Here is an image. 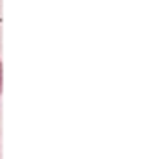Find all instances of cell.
<instances>
[{
    "label": "cell",
    "instance_id": "cell-1",
    "mask_svg": "<svg viewBox=\"0 0 154 159\" xmlns=\"http://www.w3.org/2000/svg\"><path fill=\"white\" fill-rule=\"evenodd\" d=\"M4 89V67H2V60H0V94Z\"/></svg>",
    "mask_w": 154,
    "mask_h": 159
}]
</instances>
